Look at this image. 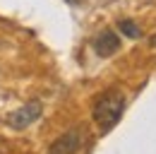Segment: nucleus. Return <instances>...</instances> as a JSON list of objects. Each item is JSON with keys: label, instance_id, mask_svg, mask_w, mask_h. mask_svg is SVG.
<instances>
[{"label": "nucleus", "instance_id": "1", "mask_svg": "<svg viewBox=\"0 0 156 154\" xmlns=\"http://www.w3.org/2000/svg\"><path fill=\"white\" fill-rule=\"evenodd\" d=\"M125 94L118 92V89H108L96 99L94 108H91V116L96 120V125L101 128V133H108L118 125V120L125 113Z\"/></svg>", "mask_w": 156, "mask_h": 154}, {"label": "nucleus", "instance_id": "2", "mask_svg": "<svg viewBox=\"0 0 156 154\" xmlns=\"http://www.w3.org/2000/svg\"><path fill=\"white\" fill-rule=\"evenodd\" d=\"M41 113H43L41 101H29V104L20 106L17 111H12V113L7 116V125L15 128V130H24V128H29L31 123H36L41 118Z\"/></svg>", "mask_w": 156, "mask_h": 154}, {"label": "nucleus", "instance_id": "3", "mask_svg": "<svg viewBox=\"0 0 156 154\" xmlns=\"http://www.w3.org/2000/svg\"><path fill=\"white\" fill-rule=\"evenodd\" d=\"M79 145H82V133H79V128H72L51 145L48 154H77Z\"/></svg>", "mask_w": 156, "mask_h": 154}, {"label": "nucleus", "instance_id": "4", "mask_svg": "<svg viewBox=\"0 0 156 154\" xmlns=\"http://www.w3.org/2000/svg\"><path fill=\"white\" fill-rule=\"evenodd\" d=\"M94 51H96V56L101 58H108L118 53L120 51V36H118L113 29H106V31H101L96 38H94Z\"/></svg>", "mask_w": 156, "mask_h": 154}, {"label": "nucleus", "instance_id": "5", "mask_svg": "<svg viewBox=\"0 0 156 154\" xmlns=\"http://www.w3.org/2000/svg\"><path fill=\"white\" fill-rule=\"evenodd\" d=\"M120 31H122L125 36H130V38H139V36H142L139 27H137L132 19H122V22H120Z\"/></svg>", "mask_w": 156, "mask_h": 154}, {"label": "nucleus", "instance_id": "6", "mask_svg": "<svg viewBox=\"0 0 156 154\" xmlns=\"http://www.w3.org/2000/svg\"><path fill=\"white\" fill-rule=\"evenodd\" d=\"M149 43H151V46H156V34H151V38H149Z\"/></svg>", "mask_w": 156, "mask_h": 154}, {"label": "nucleus", "instance_id": "7", "mask_svg": "<svg viewBox=\"0 0 156 154\" xmlns=\"http://www.w3.org/2000/svg\"><path fill=\"white\" fill-rule=\"evenodd\" d=\"M67 2H70V5H79L82 0H67Z\"/></svg>", "mask_w": 156, "mask_h": 154}]
</instances>
